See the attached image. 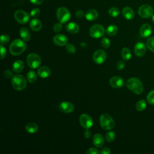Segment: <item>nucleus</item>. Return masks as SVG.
I'll list each match as a JSON object with an SVG mask.
<instances>
[{"label":"nucleus","mask_w":154,"mask_h":154,"mask_svg":"<svg viewBox=\"0 0 154 154\" xmlns=\"http://www.w3.org/2000/svg\"><path fill=\"white\" fill-rule=\"evenodd\" d=\"M66 28L67 31L71 34H75L79 31V26L74 22H70L66 26Z\"/></svg>","instance_id":"obj_24"},{"label":"nucleus","mask_w":154,"mask_h":154,"mask_svg":"<svg viewBox=\"0 0 154 154\" xmlns=\"http://www.w3.org/2000/svg\"><path fill=\"white\" fill-rule=\"evenodd\" d=\"M93 59L96 64H101L105 61L106 59V54L102 49L96 50L93 54Z\"/></svg>","instance_id":"obj_10"},{"label":"nucleus","mask_w":154,"mask_h":154,"mask_svg":"<svg viewBox=\"0 0 154 154\" xmlns=\"http://www.w3.org/2000/svg\"><path fill=\"white\" fill-rule=\"evenodd\" d=\"M106 32L108 35L113 36L118 32V28L116 25H111L107 27L106 29Z\"/></svg>","instance_id":"obj_26"},{"label":"nucleus","mask_w":154,"mask_h":154,"mask_svg":"<svg viewBox=\"0 0 154 154\" xmlns=\"http://www.w3.org/2000/svg\"><path fill=\"white\" fill-rule=\"evenodd\" d=\"M99 153L102 154H109L111 153V150L108 147H103L100 149Z\"/></svg>","instance_id":"obj_43"},{"label":"nucleus","mask_w":154,"mask_h":154,"mask_svg":"<svg viewBox=\"0 0 154 154\" xmlns=\"http://www.w3.org/2000/svg\"><path fill=\"white\" fill-rule=\"evenodd\" d=\"M108 14H109V16H111L113 17H117L119 15L120 10L118 8L113 7H111L109 9Z\"/></svg>","instance_id":"obj_30"},{"label":"nucleus","mask_w":154,"mask_h":154,"mask_svg":"<svg viewBox=\"0 0 154 154\" xmlns=\"http://www.w3.org/2000/svg\"><path fill=\"white\" fill-rule=\"evenodd\" d=\"M0 48H1V59H4L6 56L7 51L5 47L2 44H1L0 45Z\"/></svg>","instance_id":"obj_39"},{"label":"nucleus","mask_w":154,"mask_h":154,"mask_svg":"<svg viewBox=\"0 0 154 154\" xmlns=\"http://www.w3.org/2000/svg\"><path fill=\"white\" fill-rule=\"evenodd\" d=\"M121 55L123 60H129L131 57V52L128 48H123L121 51Z\"/></svg>","instance_id":"obj_27"},{"label":"nucleus","mask_w":154,"mask_h":154,"mask_svg":"<svg viewBox=\"0 0 154 154\" xmlns=\"http://www.w3.org/2000/svg\"><path fill=\"white\" fill-rule=\"evenodd\" d=\"M14 17L16 20L21 24H25L29 20V15L26 11L22 10L16 11L14 14Z\"/></svg>","instance_id":"obj_8"},{"label":"nucleus","mask_w":154,"mask_h":154,"mask_svg":"<svg viewBox=\"0 0 154 154\" xmlns=\"http://www.w3.org/2000/svg\"><path fill=\"white\" fill-rule=\"evenodd\" d=\"M117 69L118 70H122L124 69L125 66V63L123 61H119L117 63Z\"/></svg>","instance_id":"obj_40"},{"label":"nucleus","mask_w":154,"mask_h":154,"mask_svg":"<svg viewBox=\"0 0 154 154\" xmlns=\"http://www.w3.org/2000/svg\"><path fill=\"white\" fill-rule=\"evenodd\" d=\"M26 62L29 67L32 69H36L42 63L40 57L35 53L29 54L26 58Z\"/></svg>","instance_id":"obj_6"},{"label":"nucleus","mask_w":154,"mask_h":154,"mask_svg":"<svg viewBox=\"0 0 154 154\" xmlns=\"http://www.w3.org/2000/svg\"><path fill=\"white\" fill-rule=\"evenodd\" d=\"M136 109L139 111H143L146 107V102L144 99L142 100H140L139 101H138L136 103L135 105Z\"/></svg>","instance_id":"obj_29"},{"label":"nucleus","mask_w":154,"mask_h":154,"mask_svg":"<svg viewBox=\"0 0 154 154\" xmlns=\"http://www.w3.org/2000/svg\"><path fill=\"white\" fill-rule=\"evenodd\" d=\"M152 32V28L150 25L149 23H144L143 24L140 29V33L141 37H147L150 35Z\"/></svg>","instance_id":"obj_16"},{"label":"nucleus","mask_w":154,"mask_h":154,"mask_svg":"<svg viewBox=\"0 0 154 154\" xmlns=\"http://www.w3.org/2000/svg\"><path fill=\"white\" fill-rule=\"evenodd\" d=\"M37 75L35 73V72L34 71L31 70L28 72V73L26 75V79L30 83H33L35 82V81L37 80Z\"/></svg>","instance_id":"obj_28"},{"label":"nucleus","mask_w":154,"mask_h":154,"mask_svg":"<svg viewBox=\"0 0 154 154\" xmlns=\"http://www.w3.org/2000/svg\"><path fill=\"white\" fill-rule=\"evenodd\" d=\"M40 14V11L38 8H34L32 9L31 12H30V15L31 16L33 17H38Z\"/></svg>","instance_id":"obj_37"},{"label":"nucleus","mask_w":154,"mask_h":154,"mask_svg":"<svg viewBox=\"0 0 154 154\" xmlns=\"http://www.w3.org/2000/svg\"><path fill=\"white\" fill-rule=\"evenodd\" d=\"M38 75L42 78H46L50 76L51 70L48 67L42 66L40 67L37 70Z\"/></svg>","instance_id":"obj_21"},{"label":"nucleus","mask_w":154,"mask_h":154,"mask_svg":"<svg viewBox=\"0 0 154 154\" xmlns=\"http://www.w3.org/2000/svg\"><path fill=\"white\" fill-rule=\"evenodd\" d=\"M126 85L133 93L140 94L143 91V85L141 81L137 78H131L126 82Z\"/></svg>","instance_id":"obj_2"},{"label":"nucleus","mask_w":154,"mask_h":154,"mask_svg":"<svg viewBox=\"0 0 154 154\" xmlns=\"http://www.w3.org/2000/svg\"><path fill=\"white\" fill-rule=\"evenodd\" d=\"M147 101L149 103L154 105V90L150 91L147 96Z\"/></svg>","instance_id":"obj_34"},{"label":"nucleus","mask_w":154,"mask_h":154,"mask_svg":"<svg viewBox=\"0 0 154 154\" xmlns=\"http://www.w3.org/2000/svg\"><path fill=\"white\" fill-rule=\"evenodd\" d=\"M99 123L104 130L112 129L115 126V122L113 119L108 114H102L99 118Z\"/></svg>","instance_id":"obj_4"},{"label":"nucleus","mask_w":154,"mask_h":154,"mask_svg":"<svg viewBox=\"0 0 154 154\" xmlns=\"http://www.w3.org/2000/svg\"><path fill=\"white\" fill-rule=\"evenodd\" d=\"M122 13L123 16L128 20H131L135 16V13H134V10L129 7H125L122 10Z\"/></svg>","instance_id":"obj_18"},{"label":"nucleus","mask_w":154,"mask_h":154,"mask_svg":"<svg viewBox=\"0 0 154 154\" xmlns=\"http://www.w3.org/2000/svg\"><path fill=\"white\" fill-rule=\"evenodd\" d=\"M10 41V37L8 35L6 34H4L1 37V44L2 45H6Z\"/></svg>","instance_id":"obj_36"},{"label":"nucleus","mask_w":154,"mask_h":154,"mask_svg":"<svg viewBox=\"0 0 154 154\" xmlns=\"http://www.w3.org/2000/svg\"><path fill=\"white\" fill-rule=\"evenodd\" d=\"M79 122L81 125L85 129H90L93 124L92 118L87 114L81 115L79 117Z\"/></svg>","instance_id":"obj_11"},{"label":"nucleus","mask_w":154,"mask_h":154,"mask_svg":"<svg viewBox=\"0 0 154 154\" xmlns=\"http://www.w3.org/2000/svg\"><path fill=\"white\" fill-rule=\"evenodd\" d=\"M56 15L57 19L61 23L67 22L70 18V13L65 7H61L58 8L57 11Z\"/></svg>","instance_id":"obj_5"},{"label":"nucleus","mask_w":154,"mask_h":154,"mask_svg":"<svg viewBox=\"0 0 154 154\" xmlns=\"http://www.w3.org/2000/svg\"><path fill=\"white\" fill-rule=\"evenodd\" d=\"M66 50L69 54H73L76 52L75 47L72 44H67L66 45Z\"/></svg>","instance_id":"obj_35"},{"label":"nucleus","mask_w":154,"mask_h":154,"mask_svg":"<svg viewBox=\"0 0 154 154\" xmlns=\"http://www.w3.org/2000/svg\"><path fill=\"white\" fill-rule=\"evenodd\" d=\"M53 29L55 32H60L62 29V25L61 23H56L54 24V25L53 26Z\"/></svg>","instance_id":"obj_38"},{"label":"nucleus","mask_w":154,"mask_h":154,"mask_svg":"<svg viewBox=\"0 0 154 154\" xmlns=\"http://www.w3.org/2000/svg\"><path fill=\"white\" fill-rule=\"evenodd\" d=\"M115 137H116V135H115V133L112 131H109L108 132L106 135H105V140L106 141L108 142H112L114 141V138H115Z\"/></svg>","instance_id":"obj_31"},{"label":"nucleus","mask_w":154,"mask_h":154,"mask_svg":"<svg viewBox=\"0 0 154 154\" xmlns=\"http://www.w3.org/2000/svg\"><path fill=\"white\" fill-rule=\"evenodd\" d=\"M4 76L7 78H11V77H13V73L11 72V70L7 69V70H5L4 72Z\"/></svg>","instance_id":"obj_42"},{"label":"nucleus","mask_w":154,"mask_h":154,"mask_svg":"<svg viewBox=\"0 0 154 154\" xmlns=\"http://www.w3.org/2000/svg\"><path fill=\"white\" fill-rule=\"evenodd\" d=\"M146 46L143 42H138L134 46L135 54L138 57L143 56L146 52Z\"/></svg>","instance_id":"obj_14"},{"label":"nucleus","mask_w":154,"mask_h":154,"mask_svg":"<svg viewBox=\"0 0 154 154\" xmlns=\"http://www.w3.org/2000/svg\"><path fill=\"white\" fill-rule=\"evenodd\" d=\"M105 33L104 27L100 24H95L91 26L89 30V34L91 37L97 38L102 37Z\"/></svg>","instance_id":"obj_7"},{"label":"nucleus","mask_w":154,"mask_h":154,"mask_svg":"<svg viewBox=\"0 0 154 154\" xmlns=\"http://www.w3.org/2000/svg\"><path fill=\"white\" fill-rule=\"evenodd\" d=\"M153 8L147 4H144L140 7L138 9V14L143 18H148L153 15Z\"/></svg>","instance_id":"obj_9"},{"label":"nucleus","mask_w":154,"mask_h":154,"mask_svg":"<svg viewBox=\"0 0 154 154\" xmlns=\"http://www.w3.org/2000/svg\"><path fill=\"white\" fill-rule=\"evenodd\" d=\"M11 84L14 89L17 91H21L26 87V80L22 75H16L12 77Z\"/></svg>","instance_id":"obj_3"},{"label":"nucleus","mask_w":154,"mask_h":154,"mask_svg":"<svg viewBox=\"0 0 154 154\" xmlns=\"http://www.w3.org/2000/svg\"><path fill=\"white\" fill-rule=\"evenodd\" d=\"M87 154H99V152L95 148H90L87 152Z\"/></svg>","instance_id":"obj_41"},{"label":"nucleus","mask_w":154,"mask_h":154,"mask_svg":"<svg viewBox=\"0 0 154 154\" xmlns=\"http://www.w3.org/2000/svg\"><path fill=\"white\" fill-rule=\"evenodd\" d=\"M75 14H76V16L79 18H82L84 17V16H85V14L84 13V12L82 10L76 11Z\"/></svg>","instance_id":"obj_44"},{"label":"nucleus","mask_w":154,"mask_h":154,"mask_svg":"<svg viewBox=\"0 0 154 154\" xmlns=\"http://www.w3.org/2000/svg\"><path fill=\"white\" fill-rule=\"evenodd\" d=\"M24 66H25L24 63L22 60H16L13 64V66H12L13 71L14 73H19L23 70V69H24Z\"/></svg>","instance_id":"obj_19"},{"label":"nucleus","mask_w":154,"mask_h":154,"mask_svg":"<svg viewBox=\"0 0 154 154\" xmlns=\"http://www.w3.org/2000/svg\"><path fill=\"white\" fill-rule=\"evenodd\" d=\"M152 22H153V23H154V14H153V15L152 16Z\"/></svg>","instance_id":"obj_47"},{"label":"nucleus","mask_w":154,"mask_h":154,"mask_svg":"<svg viewBox=\"0 0 154 154\" xmlns=\"http://www.w3.org/2000/svg\"><path fill=\"white\" fill-rule=\"evenodd\" d=\"M53 42L57 46H62L66 45L67 44L68 39L66 35H64L63 34H58L55 35L54 37Z\"/></svg>","instance_id":"obj_12"},{"label":"nucleus","mask_w":154,"mask_h":154,"mask_svg":"<svg viewBox=\"0 0 154 154\" xmlns=\"http://www.w3.org/2000/svg\"><path fill=\"white\" fill-rule=\"evenodd\" d=\"M19 34L22 38L26 42H28L30 40L31 38V33L29 29L23 27L19 31Z\"/></svg>","instance_id":"obj_23"},{"label":"nucleus","mask_w":154,"mask_h":154,"mask_svg":"<svg viewBox=\"0 0 154 154\" xmlns=\"http://www.w3.org/2000/svg\"><path fill=\"white\" fill-rule=\"evenodd\" d=\"M74 105L70 102H62L59 105V109L64 113H70L73 111Z\"/></svg>","instance_id":"obj_15"},{"label":"nucleus","mask_w":154,"mask_h":154,"mask_svg":"<svg viewBox=\"0 0 154 154\" xmlns=\"http://www.w3.org/2000/svg\"><path fill=\"white\" fill-rule=\"evenodd\" d=\"M109 85L113 88H121L124 85V80L120 76H114L109 79Z\"/></svg>","instance_id":"obj_13"},{"label":"nucleus","mask_w":154,"mask_h":154,"mask_svg":"<svg viewBox=\"0 0 154 154\" xmlns=\"http://www.w3.org/2000/svg\"><path fill=\"white\" fill-rule=\"evenodd\" d=\"M98 12L96 10L90 9L85 14V17L88 20H94L98 17Z\"/></svg>","instance_id":"obj_22"},{"label":"nucleus","mask_w":154,"mask_h":154,"mask_svg":"<svg viewBox=\"0 0 154 154\" xmlns=\"http://www.w3.org/2000/svg\"><path fill=\"white\" fill-rule=\"evenodd\" d=\"M29 26L34 31H38L42 29V24L38 19H33L29 22Z\"/></svg>","instance_id":"obj_20"},{"label":"nucleus","mask_w":154,"mask_h":154,"mask_svg":"<svg viewBox=\"0 0 154 154\" xmlns=\"http://www.w3.org/2000/svg\"><path fill=\"white\" fill-rule=\"evenodd\" d=\"M147 48L153 52H154V37H152L147 39Z\"/></svg>","instance_id":"obj_32"},{"label":"nucleus","mask_w":154,"mask_h":154,"mask_svg":"<svg viewBox=\"0 0 154 154\" xmlns=\"http://www.w3.org/2000/svg\"><path fill=\"white\" fill-rule=\"evenodd\" d=\"M100 45L103 48H108L111 45V42L107 37H103L100 41Z\"/></svg>","instance_id":"obj_33"},{"label":"nucleus","mask_w":154,"mask_h":154,"mask_svg":"<svg viewBox=\"0 0 154 154\" xmlns=\"http://www.w3.org/2000/svg\"><path fill=\"white\" fill-rule=\"evenodd\" d=\"M105 141L103 136L100 134H96L93 137V143L96 147H101L104 144Z\"/></svg>","instance_id":"obj_17"},{"label":"nucleus","mask_w":154,"mask_h":154,"mask_svg":"<svg viewBox=\"0 0 154 154\" xmlns=\"http://www.w3.org/2000/svg\"><path fill=\"white\" fill-rule=\"evenodd\" d=\"M91 132L88 130V129H87L85 130V131L84 132V137L86 138H90L91 137Z\"/></svg>","instance_id":"obj_45"},{"label":"nucleus","mask_w":154,"mask_h":154,"mask_svg":"<svg viewBox=\"0 0 154 154\" xmlns=\"http://www.w3.org/2000/svg\"><path fill=\"white\" fill-rule=\"evenodd\" d=\"M25 129L28 132H29L30 134H34V133H35L38 131V125L35 123L29 122L28 123H27L26 125Z\"/></svg>","instance_id":"obj_25"},{"label":"nucleus","mask_w":154,"mask_h":154,"mask_svg":"<svg viewBox=\"0 0 154 154\" xmlns=\"http://www.w3.org/2000/svg\"><path fill=\"white\" fill-rule=\"evenodd\" d=\"M29 1L32 4L35 5H40L43 2V0H29Z\"/></svg>","instance_id":"obj_46"},{"label":"nucleus","mask_w":154,"mask_h":154,"mask_svg":"<svg viewBox=\"0 0 154 154\" xmlns=\"http://www.w3.org/2000/svg\"><path fill=\"white\" fill-rule=\"evenodd\" d=\"M26 49V44L20 39L13 40L10 45V52L11 55L16 56L23 53Z\"/></svg>","instance_id":"obj_1"}]
</instances>
